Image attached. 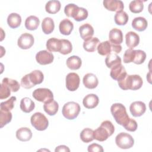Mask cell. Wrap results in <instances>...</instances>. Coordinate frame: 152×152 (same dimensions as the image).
Returning <instances> with one entry per match:
<instances>
[{
    "instance_id": "1",
    "label": "cell",
    "mask_w": 152,
    "mask_h": 152,
    "mask_svg": "<svg viewBox=\"0 0 152 152\" xmlns=\"http://www.w3.org/2000/svg\"><path fill=\"white\" fill-rule=\"evenodd\" d=\"M119 87L124 90H137L142 86V79L139 75H126L123 79L118 81Z\"/></svg>"
},
{
    "instance_id": "2",
    "label": "cell",
    "mask_w": 152,
    "mask_h": 152,
    "mask_svg": "<svg viewBox=\"0 0 152 152\" xmlns=\"http://www.w3.org/2000/svg\"><path fill=\"white\" fill-rule=\"evenodd\" d=\"M115 131V127L110 121H104L100 126L93 131L94 138L99 141H104L111 136Z\"/></svg>"
},
{
    "instance_id": "3",
    "label": "cell",
    "mask_w": 152,
    "mask_h": 152,
    "mask_svg": "<svg viewBox=\"0 0 152 152\" xmlns=\"http://www.w3.org/2000/svg\"><path fill=\"white\" fill-rule=\"evenodd\" d=\"M110 112L116 122L124 126L129 120L125 107L124 104L119 103L113 104L110 107Z\"/></svg>"
},
{
    "instance_id": "4",
    "label": "cell",
    "mask_w": 152,
    "mask_h": 152,
    "mask_svg": "<svg viewBox=\"0 0 152 152\" xmlns=\"http://www.w3.org/2000/svg\"><path fill=\"white\" fill-rule=\"evenodd\" d=\"M99 54L102 56L108 55L113 53H118L122 50V46L121 45H115L112 43L109 40L102 42L99 44L97 48Z\"/></svg>"
},
{
    "instance_id": "5",
    "label": "cell",
    "mask_w": 152,
    "mask_h": 152,
    "mask_svg": "<svg viewBox=\"0 0 152 152\" xmlns=\"http://www.w3.org/2000/svg\"><path fill=\"white\" fill-rule=\"evenodd\" d=\"M80 104L74 102H69L65 103L62 110L63 116L69 120L76 118L80 112Z\"/></svg>"
},
{
    "instance_id": "6",
    "label": "cell",
    "mask_w": 152,
    "mask_h": 152,
    "mask_svg": "<svg viewBox=\"0 0 152 152\" xmlns=\"http://www.w3.org/2000/svg\"><path fill=\"white\" fill-rule=\"evenodd\" d=\"M31 125L38 131L46 129L49 125V121L47 118L40 112L34 113L30 118Z\"/></svg>"
},
{
    "instance_id": "7",
    "label": "cell",
    "mask_w": 152,
    "mask_h": 152,
    "mask_svg": "<svg viewBox=\"0 0 152 152\" xmlns=\"http://www.w3.org/2000/svg\"><path fill=\"white\" fill-rule=\"evenodd\" d=\"M115 142L119 148L128 149L134 145V140L130 134L126 132H121L116 135Z\"/></svg>"
},
{
    "instance_id": "8",
    "label": "cell",
    "mask_w": 152,
    "mask_h": 152,
    "mask_svg": "<svg viewBox=\"0 0 152 152\" xmlns=\"http://www.w3.org/2000/svg\"><path fill=\"white\" fill-rule=\"evenodd\" d=\"M33 97L37 101L44 103L53 100V94L50 90L46 88H39L33 92Z\"/></svg>"
},
{
    "instance_id": "9",
    "label": "cell",
    "mask_w": 152,
    "mask_h": 152,
    "mask_svg": "<svg viewBox=\"0 0 152 152\" xmlns=\"http://www.w3.org/2000/svg\"><path fill=\"white\" fill-rule=\"evenodd\" d=\"M65 81L66 88L71 91H74L78 88L80 79L77 73L70 72L66 76Z\"/></svg>"
},
{
    "instance_id": "10",
    "label": "cell",
    "mask_w": 152,
    "mask_h": 152,
    "mask_svg": "<svg viewBox=\"0 0 152 152\" xmlns=\"http://www.w3.org/2000/svg\"><path fill=\"white\" fill-rule=\"evenodd\" d=\"M34 39L32 34L25 33L22 34L18 39L17 45L22 49H28L34 44Z\"/></svg>"
},
{
    "instance_id": "11",
    "label": "cell",
    "mask_w": 152,
    "mask_h": 152,
    "mask_svg": "<svg viewBox=\"0 0 152 152\" xmlns=\"http://www.w3.org/2000/svg\"><path fill=\"white\" fill-rule=\"evenodd\" d=\"M36 59L40 65H48L51 64L54 59L53 55L46 50H40L36 55Z\"/></svg>"
},
{
    "instance_id": "12",
    "label": "cell",
    "mask_w": 152,
    "mask_h": 152,
    "mask_svg": "<svg viewBox=\"0 0 152 152\" xmlns=\"http://www.w3.org/2000/svg\"><path fill=\"white\" fill-rule=\"evenodd\" d=\"M129 110L132 115L134 117L142 116L146 110L145 104L141 101L132 102L129 106Z\"/></svg>"
},
{
    "instance_id": "13",
    "label": "cell",
    "mask_w": 152,
    "mask_h": 152,
    "mask_svg": "<svg viewBox=\"0 0 152 152\" xmlns=\"http://www.w3.org/2000/svg\"><path fill=\"white\" fill-rule=\"evenodd\" d=\"M103 4L107 10L116 12L123 11L124 8L123 2L120 0H104Z\"/></svg>"
},
{
    "instance_id": "14",
    "label": "cell",
    "mask_w": 152,
    "mask_h": 152,
    "mask_svg": "<svg viewBox=\"0 0 152 152\" xmlns=\"http://www.w3.org/2000/svg\"><path fill=\"white\" fill-rule=\"evenodd\" d=\"M127 75L125 67L121 64L111 68L110 75L115 80L120 81Z\"/></svg>"
},
{
    "instance_id": "15",
    "label": "cell",
    "mask_w": 152,
    "mask_h": 152,
    "mask_svg": "<svg viewBox=\"0 0 152 152\" xmlns=\"http://www.w3.org/2000/svg\"><path fill=\"white\" fill-rule=\"evenodd\" d=\"M125 43L129 49H133L140 43L139 35L134 31H129L125 35Z\"/></svg>"
},
{
    "instance_id": "16",
    "label": "cell",
    "mask_w": 152,
    "mask_h": 152,
    "mask_svg": "<svg viewBox=\"0 0 152 152\" xmlns=\"http://www.w3.org/2000/svg\"><path fill=\"white\" fill-rule=\"evenodd\" d=\"M83 82L84 86L89 89L95 88L99 84L98 78L96 75L92 73L86 74L83 77Z\"/></svg>"
},
{
    "instance_id": "17",
    "label": "cell",
    "mask_w": 152,
    "mask_h": 152,
    "mask_svg": "<svg viewBox=\"0 0 152 152\" xmlns=\"http://www.w3.org/2000/svg\"><path fill=\"white\" fill-rule=\"evenodd\" d=\"M99 102L98 96L94 94H89L86 96L83 100V104L86 108L93 109L96 107Z\"/></svg>"
},
{
    "instance_id": "18",
    "label": "cell",
    "mask_w": 152,
    "mask_h": 152,
    "mask_svg": "<svg viewBox=\"0 0 152 152\" xmlns=\"http://www.w3.org/2000/svg\"><path fill=\"white\" fill-rule=\"evenodd\" d=\"M79 32L81 37L85 41L92 37L94 34V29L90 24L86 23L79 27Z\"/></svg>"
},
{
    "instance_id": "19",
    "label": "cell",
    "mask_w": 152,
    "mask_h": 152,
    "mask_svg": "<svg viewBox=\"0 0 152 152\" xmlns=\"http://www.w3.org/2000/svg\"><path fill=\"white\" fill-rule=\"evenodd\" d=\"M109 41L115 45H120L123 41V34L120 29L112 28L109 34Z\"/></svg>"
},
{
    "instance_id": "20",
    "label": "cell",
    "mask_w": 152,
    "mask_h": 152,
    "mask_svg": "<svg viewBox=\"0 0 152 152\" xmlns=\"http://www.w3.org/2000/svg\"><path fill=\"white\" fill-rule=\"evenodd\" d=\"M148 26L147 20L142 17H135L132 21V27L138 31H144Z\"/></svg>"
},
{
    "instance_id": "21",
    "label": "cell",
    "mask_w": 152,
    "mask_h": 152,
    "mask_svg": "<svg viewBox=\"0 0 152 152\" xmlns=\"http://www.w3.org/2000/svg\"><path fill=\"white\" fill-rule=\"evenodd\" d=\"M74 28L73 23L68 19L62 20L59 25V29L61 34L64 35H69Z\"/></svg>"
},
{
    "instance_id": "22",
    "label": "cell",
    "mask_w": 152,
    "mask_h": 152,
    "mask_svg": "<svg viewBox=\"0 0 152 152\" xmlns=\"http://www.w3.org/2000/svg\"><path fill=\"white\" fill-rule=\"evenodd\" d=\"M16 137L21 141H29L32 137L31 131L27 127L20 128L16 131Z\"/></svg>"
},
{
    "instance_id": "23",
    "label": "cell",
    "mask_w": 152,
    "mask_h": 152,
    "mask_svg": "<svg viewBox=\"0 0 152 152\" xmlns=\"http://www.w3.org/2000/svg\"><path fill=\"white\" fill-rule=\"evenodd\" d=\"M100 43V40L97 37H91L85 40L83 43V48L84 50L88 52H94Z\"/></svg>"
},
{
    "instance_id": "24",
    "label": "cell",
    "mask_w": 152,
    "mask_h": 152,
    "mask_svg": "<svg viewBox=\"0 0 152 152\" xmlns=\"http://www.w3.org/2000/svg\"><path fill=\"white\" fill-rule=\"evenodd\" d=\"M122 62L121 58L115 53H111L107 55L105 59V64L107 68H112L113 67L121 64Z\"/></svg>"
},
{
    "instance_id": "25",
    "label": "cell",
    "mask_w": 152,
    "mask_h": 152,
    "mask_svg": "<svg viewBox=\"0 0 152 152\" xmlns=\"http://www.w3.org/2000/svg\"><path fill=\"white\" fill-rule=\"evenodd\" d=\"M20 109L25 113H30L35 107L34 102L28 97H24L20 102Z\"/></svg>"
},
{
    "instance_id": "26",
    "label": "cell",
    "mask_w": 152,
    "mask_h": 152,
    "mask_svg": "<svg viewBox=\"0 0 152 152\" xmlns=\"http://www.w3.org/2000/svg\"><path fill=\"white\" fill-rule=\"evenodd\" d=\"M28 77L31 84L35 86L42 83L44 79V75L40 70H34L28 74Z\"/></svg>"
},
{
    "instance_id": "27",
    "label": "cell",
    "mask_w": 152,
    "mask_h": 152,
    "mask_svg": "<svg viewBox=\"0 0 152 152\" xmlns=\"http://www.w3.org/2000/svg\"><path fill=\"white\" fill-rule=\"evenodd\" d=\"M66 64L68 68L72 70H76L80 69L82 64V61L80 57L73 55L66 59Z\"/></svg>"
},
{
    "instance_id": "28",
    "label": "cell",
    "mask_w": 152,
    "mask_h": 152,
    "mask_svg": "<svg viewBox=\"0 0 152 152\" xmlns=\"http://www.w3.org/2000/svg\"><path fill=\"white\" fill-rule=\"evenodd\" d=\"M21 23V16L15 12L11 13L7 18V23L10 27L12 28H16L19 27Z\"/></svg>"
},
{
    "instance_id": "29",
    "label": "cell",
    "mask_w": 152,
    "mask_h": 152,
    "mask_svg": "<svg viewBox=\"0 0 152 152\" xmlns=\"http://www.w3.org/2000/svg\"><path fill=\"white\" fill-rule=\"evenodd\" d=\"M55 28V23L53 19L50 17H45L42 23V29L46 34L51 33Z\"/></svg>"
},
{
    "instance_id": "30",
    "label": "cell",
    "mask_w": 152,
    "mask_h": 152,
    "mask_svg": "<svg viewBox=\"0 0 152 152\" xmlns=\"http://www.w3.org/2000/svg\"><path fill=\"white\" fill-rule=\"evenodd\" d=\"M46 48L50 52H59L61 46V39L55 37L50 38L46 42Z\"/></svg>"
},
{
    "instance_id": "31",
    "label": "cell",
    "mask_w": 152,
    "mask_h": 152,
    "mask_svg": "<svg viewBox=\"0 0 152 152\" xmlns=\"http://www.w3.org/2000/svg\"><path fill=\"white\" fill-rule=\"evenodd\" d=\"M40 24V20L38 17L34 15H30L28 17L25 21V27L27 30H35L39 27Z\"/></svg>"
},
{
    "instance_id": "32",
    "label": "cell",
    "mask_w": 152,
    "mask_h": 152,
    "mask_svg": "<svg viewBox=\"0 0 152 152\" xmlns=\"http://www.w3.org/2000/svg\"><path fill=\"white\" fill-rule=\"evenodd\" d=\"M61 4L59 1L52 0L48 1L45 5L46 11L49 14H56L61 9Z\"/></svg>"
},
{
    "instance_id": "33",
    "label": "cell",
    "mask_w": 152,
    "mask_h": 152,
    "mask_svg": "<svg viewBox=\"0 0 152 152\" xmlns=\"http://www.w3.org/2000/svg\"><path fill=\"white\" fill-rule=\"evenodd\" d=\"M43 109L45 112L50 116L55 115L59 109V104L55 100H53L52 101L44 103Z\"/></svg>"
},
{
    "instance_id": "34",
    "label": "cell",
    "mask_w": 152,
    "mask_h": 152,
    "mask_svg": "<svg viewBox=\"0 0 152 152\" xmlns=\"http://www.w3.org/2000/svg\"><path fill=\"white\" fill-rule=\"evenodd\" d=\"M115 22L117 25L124 26L125 25L129 19L128 15L124 11L117 12L114 17Z\"/></svg>"
},
{
    "instance_id": "35",
    "label": "cell",
    "mask_w": 152,
    "mask_h": 152,
    "mask_svg": "<svg viewBox=\"0 0 152 152\" xmlns=\"http://www.w3.org/2000/svg\"><path fill=\"white\" fill-rule=\"evenodd\" d=\"M80 138L84 142L88 143L92 141L94 138L93 130L90 128H84L80 133Z\"/></svg>"
},
{
    "instance_id": "36",
    "label": "cell",
    "mask_w": 152,
    "mask_h": 152,
    "mask_svg": "<svg viewBox=\"0 0 152 152\" xmlns=\"http://www.w3.org/2000/svg\"><path fill=\"white\" fill-rule=\"evenodd\" d=\"M129 8L131 12L133 13H140L144 8L143 1L141 0H135L132 1L129 3Z\"/></svg>"
},
{
    "instance_id": "37",
    "label": "cell",
    "mask_w": 152,
    "mask_h": 152,
    "mask_svg": "<svg viewBox=\"0 0 152 152\" xmlns=\"http://www.w3.org/2000/svg\"><path fill=\"white\" fill-rule=\"evenodd\" d=\"M12 113L10 111H4L1 110L0 111V124L1 128H3L5 125L8 124L11 121Z\"/></svg>"
},
{
    "instance_id": "38",
    "label": "cell",
    "mask_w": 152,
    "mask_h": 152,
    "mask_svg": "<svg viewBox=\"0 0 152 152\" xmlns=\"http://www.w3.org/2000/svg\"><path fill=\"white\" fill-rule=\"evenodd\" d=\"M88 13L86 9L83 7H78L76 12L73 17L74 19L77 21H81L86 19L88 17Z\"/></svg>"
},
{
    "instance_id": "39",
    "label": "cell",
    "mask_w": 152,
    "mask_h": 152,
    "mask_svg": "<svg viewBox=\"0 0 152 152\" xmlns=\"http://www.w3.org/2000/svg\"><path fill=\"white\" fill-rule=\"evenodd\" d=\"M61 46L59 53L63 55H67L71 52L72 50V44L69 40L67 39H61Z\"/></svg>"
},
{
    "instance_id": "40",
    "label": "cell",
    "mask_w": 152,
    "mask_h": 152,
    "mask_svg": "<svg viewBox=\"0 0 152 152\" xmlns=\"http://www.w3.org/2000/svg\"><path fill=\"white\" fill-rule=\"evenodd\" d=\"M17 99L15 96L11 97L7 101L1 103V110L4 111H10L14 107V103Z\"/></svg>"
},
{
    "instance_id": "41",
    "label": "cell",
    "mask_w": 152,
    "mask_h": 152,
    "mask_svg": "<svg viewBox=\"0 0 152 152\" xmlns=\"http://www.w3.org/2000/svg\"><path fill=\"white\" fill-rule=\"evenodd\" d=\"M2 82L5 83L12 92H17L20 88V85L15 80H12L9 78H4Z\"/></svg>"
},
{
    "instance_id": "42",
    "label": "cell",
    "mask_w": 152,
    "mask_h": 152,
    "mask_svg": "<svg viewBox=\"0 0 152 152\" xmlns=\"http://www.w3.org/2000/svg\"><path fill=\"white\" fill-rule=\"evenodd\" d=\"M146 59V53L144 51L142 50H135V57L133 60L134 63L135 64H142Z\"/></svg>"
},
{
    "instance_id": "43",
    "label": "cell",
    "mask_w": 152,
    "mask_h": 152,
    "mask_svg": "<svg viewBox=\"0 0 152 152\" xmlns=\"http://www.w3.org/2000/svg\"><path fill=\"white\" fill-rule=\"evenodd\" d=\"M0 88V99H5L8 98L11 94V89L10 87L4 83H1Z\"/></svg>"
},
{
    "instance_id": "44",
    "label": "cell",
    "mask_w": 152,
    "mask_h": 152,
    "mask_svg": "<svg viewBox=\"0 0 152 152\" xmlns=\"http://www.w3.org/2000/svg\"><path fill=\"white\" fill-rule=\"evenodd\" d=\"M135 50H133L132 49H128L126 50L123 57L124 62L126 64L132 62L135 57Z\"/></svg>"
},
{
    "instance_id": "45",
    "label": "cell",
    "mask_w": 152,
    "mask_h": 152,
    "mask_svg": "<svg viewBox=\"0 0 152 152\" xmlns=\"http://www.w3.org/2000/svg\"><path fill=\"white\" fill-rule=\"evenodd\" d=\"M78 7L74 4H69L65 7L64 12L67 17L73 18Z\"/></svg>"
},
{
    "instance_id": "46",
    "label": "cell",
    "mask_w": 152,
    "mask_h": 152,
    "mask_svg": "<svg viewBox=\"0 0 152 152\" xmlns=\"http://www.w3.org/2000/svg\"><path fill=\"white\" fill-rule=\"evenodd\" d=\"M126 130L131 132L135 131L137 129L138 125L135 120L130 118L129 121L123 126Z\"/></svg>"
},
{
    "instance_id": "47",
    "label": "cell",
    "mask_w": 152,
    "mask_h": 152,
    "mask_svg": "<svg viewBox=\"0 0 152 152\" xmlns=\"http://www.w3.org/2000/svg\"><path fill=\"white\" fill-rule=\"evenodd\" d=\"M21 86L26 89H29L34 87L29 80L28 74L25 75L21 80Z\"/></svg>"
},
{
    "instance_id": "48",
    "label": "cell",
    "mask_w": 152,
    "mask_h": 152,
    "mask_svg": "<svg viewBox=\"0 0 152 152\" xmlns=\"http://www.w3.org/2000/svg\"><path fill=\"white\" fill-rule=\"evenodd\" d=\"M88 151L89 152H103V148L102 145L96 144V143H93L88 146Z\"/></svg>"
},
{
    "instance_id": "49",
    "label": "cell",
    "mask_w": 152,
    "mask_h": 152,
    "mask_svg": "<svg viewBox=\"0 0 152 152\" xmlns=\"http://www.w3.org/2000/svg\"><path fill=\"white\" fill-rule=\"evenodd\" d=\"M55 152H57V151H70V150L69 148L66 146V145H59L58 146L55 150Z\"/></svg>"
}]
</instances>
